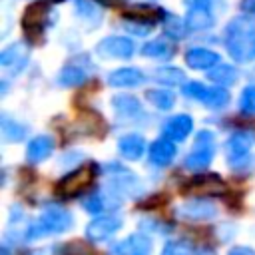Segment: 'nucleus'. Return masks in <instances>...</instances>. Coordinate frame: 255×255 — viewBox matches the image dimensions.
<instances>
[{
  "instance_id": "obj_13",
  "label": "nucleus",
  "mask_w": 255,
  "mask_h": 255,
  "mask_svg": "<svg viewBox=\"0 0 255 255\" xmlns=\"http://www.w3.org/2000/svg\"><path fill=\"white\" fill-rule=\"evenodd\" d=\"M143 80L145 76L137 68H118L108 76L110 86H116V88H133V86H139Z\"/></svg>"
},
{
  "instance_id": "obj_11",
  "label": "nucleus",
  "mask_w": 255,
  "mask_h": 255,
  "mask_svg": "<svg viewBox=\"0 0 255 255\" xmlns=\"http://www.w3.org/2000/svg\"><path fill=\"white\" fill-rule=\"evenodd\" d=\"M185 64L193 70H211L219 64V56L207 48H191L185 54Z\"/></svg>"
},
{
  "instance_id": "obj_21",
  "label": "nucleus",
  "mask_w": 255,
  "mask_h": 255,
  "mask_svg": "<svg viewBox=\"0 0 255 255\" xmlns=\"http://www.w3.org/2000/svg\"><path fill=\"white\" fill-rule=\"evenodd\" d=\"M175 52L173 44L169 40H163V38H157V40H149L141 46V54L147 56V58H159V60H167L171 58Z\"/></svg>"
},
{
  "instance_id": "obj_26",
  "label": "nucleus",
  "mask_w": 255,
  "mask_h": 255,
  "mask_svg": "<svg viewBox=\"0 0 255 255\" xmlns=\"http://www.w3.org/2000/svg\"><path fill=\"white\" fill-rule=\"evenodd\" d=\"M185 30H189L185 20H181V18H177L173 14H165V18H163V32H165V36H169L173 40H181L185 36Z\"/></svg>"
},
{
  "instance_id": "obj_4",
  "label": "nucleus",
  "mask_w": 255,
  "mask_h": 255,
  "mask_svg": "<svg viewBox=\"0 0 255 255\" xmlns=\"http://www.w3.org/2000/svg\"><path fill=\"white\" fill-rule=\"evenodd\" d=\"M215 153V135L209 129H203L195 135L193 149L185 157V167L189 169H203L211 163Z\"/></svg>"
},
{
  "instance_id": "obj_29",
  "label": "nucleus",
  "mask_w": 255,
  "mask_h": 255,
  "mask_svg": "<svg viewBox=\"0 0 255 255\" xmlns=\"http://www.w3.org/2000/svg\"><path fill=\"white\" fill-rule=\"evenodd\" d=\"M2 137L6 139V141H16V139H22L24 137V133H26V129L20 126V124H16L14 120H10V118H2Z\"/></svg>"
},
{
  "instance_id": "obj_28",
  "label": "nucleus",
  "mask_w": 255,
  "mask_h": 255,
  "mask_svg": "<svg viewBox=\"0 0 255 255\" xmlns=\"http://www.w3.org/2000/svg\"><path fill=\"white\" fill-rule=\"evenodd\" d=\"M153 76H155L157 82L167 84V86H177V84H183V80H185V74L179 68H171V66H165V68L155 70Z\"/></svg>"
},
{
  "instance_id": "obj_37",
  "label": "nucleus",
  "mask_w": 255,
  "mask_h": 255,
  "mask_svg": "<svg viewBox=\"0 0 255 255\" xmlns=\"http://www.w3.org/2000/svg\"><path fill=\"white\" fill-rule=\"evenodd\" d=\"M183 2H185L189 8H191V6H209V4H211V0H183Z\"/></svg>"
},
{
  "instance_id": "obj_8",
  "label": "nucleus",
  "mask_w": 255,
  "mask_h": 255,
  "mask_svg": "<svg viewBox=\"0 0 255 255\" xmlns=\"http://www.w3.org/2000/svg\"><path fill=\"white\" fill-rule=\"evenodd\" d=\"M255 143V133L253 131H247V129H239L235 131L233 135H229V139L225 141V153H227V159L229 161H239L243 159L249 149L253 147Z\"/></svg>"
},
{
  "instance_id": "obj_20",
  "label": "nucleus",
  "mask_w": 255,
  "mask_h": 255,
  "mask_svg": "<svg viewBox=\"0 0 255 255\" xmlns=\"http://www.w3.org/2000/svg\"><path fill=\"white\" fill-rule=\"evenodd\" d=\"M112 106L116 110L118 116L122 118H139L141 116V106H139V100L133 98V96H128V94H120L116 98H112Z\"/></svg>"
},
{
  "instance_id": "obj_35",
  "label": "nucleus",
  "mask_w": 255,
  "mask_h": 255,
  "mask_svg": "<svg viewBox=\"0 0 255 255\" xmlns=\"http://www.w3.org/2000/svg\"><path fill=\"white\" fill-rule=\"evenodd\" d=\"M241 10L249 16H255V0H241Z\"/></svg>"
},
{
  "instance_id": "obj_31",
  "label": "nucleus",
  "mask_w": 255,
  "mask_h": 255,
  "mask_svg": "<svg viewBox=\"0 0 255 255\" xmlns=\"http://www.w3.org/2000/svg\"><path fill=\"white\" fill-rule=\"evenodd\" d=\"M62 255H98L86 241H68L62 249Z\"/></svg>"
},
{
  "instance_id": "obj_5",
  "label": "nucleus",
  "mask_w": 255,
  "mask_h": 255,
  "mask_svg": "<svg viewBox=\"0 0 255 255\" xmlns=\"http://www.w3.org/2000/svg\"><path fill=\"white\" fill-rule=\"evenodd\" d=\"M50 2L48 0H40V2H34L30 4L26 10H24V16H22V30L28 38H40L46 24H48V16H50Z\"/></svg>"
},
{
  "instance_id": "obj_27",
  "label": "nucleus",
  "mask_w": 255,
  "mask_h": 255,
  "mask_svg": "<svg viewBox=\"0 0 255 255\" xmlns=\"http://www.w3.org/2000/svg\"><path fill=\"white\" fill-rule=\"evenodd\" d=\"M145 100L151 102L159 110H171L173 104H175V96L169 90H147L145 92Z\"/></svg>"
},
{
  "instance_id": "obj_34",
  "label": "nucleus",
  "mask_w": 255,
  "mask_h": 255,
  "mask_svg": "<svg viewBox=\"0 0 255 255\" xmlns=\"http://www.w3.org/2000/svg\"><path fill=\"white\" fill-rule=\"evenodd\" d=\"M84 207H86V211H90V213H98V211L104 209V201H102L100 195L92 193L88 199H84Z\"/></svg>"
},
{
  "instance_id": "obj_3",
  "label": "nucleus",
  "mask_w": 255,
  "mask_h": 255,
  "mask_svg": "<svg viewBox=\"0 0 255 255\" xmlns=\"http://www.w3.org/2000/svg\"><path fill=\"white\" fill-rule=\"evenodd\" d=\"M96 171H98V165L96 163H88V165H82L78 169H74L72 173L64 175L58 183H56V191L64 197H74L78 193H82L84 189H88L94 179H96Z\"/></svg>"
},
{
  "instance_id": "obj_36",
  "label": "nucleus",
  "mask_w": 255,
  "mask_h": 255,
  "mask_svg": "<svg viewBox=\"0 0 255 255\" xmlns=\"http://www.w3.org/2000/svg\"><path fill=\"white\" fill-rule=\"evenodd\" d=\"M229 255H255V251L249 249V247H233L229 251Z\"/></svg>"
},
{
  "instance_id": "obj_24",
  "label": "nucleus",
  "mask_w": 255,
  "mask_h": 255,
  "mask_svg": "<svg viewBox=\"0 0 255 255\" xmlns=\"http://www.w3.org/2000/svg\"><path fill=\"white\" fill-rule=\"evenodd\" d=\"M207 78L219 86H231L237 80V70L229 64H217L207 72Z\"/></svg>"
},
{
  "instance_id": "obj_6",
  "label": "nucleus",
  "mask_w": 255,
  "mask_h": 255,
  "mask_svg": "<svg viewBox=\"0 0 255 255\" xmlns=\"http://www.w3.org/2000/svg\"><path fill=\"white\" fill-rule=\"evenodd\" d=\"M183 94L187 98H193V100H197V102H201V104H205L209 108H215V110L227 106V102H229L227 90H223V88H207V86H203L199 82L183 84Z\"/></svg>"
},
{
  "instance_id": "obj_15",
  "label": "nucleus",
  "mask_w": 255,
  "mask_h": 255,
  "mask_svg": "<svg viewBox=\"0 0 255 255\" xmlns=\"http://www.w3.org/2000/svg\"><path fill=\"white\" fill-rule=\"evenodd\" d=\"M179 213L187 219H209L217 213V209L207 199H191L179 207Z\"/></svg>"
},
{
  "instance_id": "obj_39",
  "label": "nucleus",
  "mask_w": 255,
  "mask_h": 255,
  "mask_svg": "<svg viewBox=\"0 0 255 255\" xmlns=\"http://www.w3.org/2000/svg\"><path fill=\"white\" fill-rule=\"evenodd\" d=\"M197 255H213V253H211V251H205V249H203V251H199Z\"/></svg>"
},
{
  "instance_id": "obj_33",
  "label": "nucleus",
  "mask_w": 255,
  "mask_h": 255,
  "mask_svg": "<svg viewBox=\"0 0 255 255\" xmlns=\"http://www.w3.org/2000/svg\"><path fill=\"white\" fill-rule=\"evenodd\" d=\"M191 253H193L191 243H189V241H183V239H179V241H169V243L163 247V251H161V255H191Z\"/></svg>"
},
{
  "instance_id": "obj_10",
  "label": "nucleus",
  "mask_w": 255,
  "mask_h": 255,
  "mask_svg": "<svg viewBox=\"0 0 255 255\" xmlns=\"http://www.w3.org/2000/svg\"><path fill=\"white\" fill-rule=\"evenodd\" d=\"M191 128H193V120L185 114H177L163 124V135L171 141H181L189 135Z\"/></svg>"
},
{
  "instance_id": "obj_22",
  "label": "nucleus",
  "mask_w": 255,
  "mask_h": 255,
  "mask_svg": "<svg viewBox=\"0 0 255 255\" xmlns=\"http://www.w3.org/2000/svg\"><path fill=\"white\" fill-rule=\"evenodd\" d=\"M223 181L217 177V173H207V175H195L185 189L189 191H223Z\"/></svg>"
},
{
  "instance_id": "obj_18",
  "label": "nucleus",
  "mask_w": 255,
  "mask_h": 255,
  "mask_svg": "<svg viewBox=\"0 0 255 255\" xmlns=\"http://www.w3.org/2000/svg\"><path fill=\"white\" fill-rule=\"evenodd\" d=\"M118 147H120V153L126 157V159H139L143 155V149H145V139L137 133H128L124 137H120L118 141Z\"/></svg>"
},
{
  "instance_id": "obj_17",
  "label": "nucleus",
  "mask_w": 255,
  "mask_h": 255,
  "mask_svg": "<svg viewBox=\"0 0 255 255\" xmlns=\"http://www.w3.org/2000/svg\"><path fill=\"white\" fill-rule=\"evenodd\" d=\"M175 151L177 149H175V143L171 139H155L149 147V159H151L153 165L163 167L173 159Z\"/></svg>"
},
{
  "instance_id": "obj_23",
  "label": "nucleus",
  "mask_w": 255,
  "mask_h": 255,
  "mask_svg": "<svg viewBox=\"0 0 255 255\" xmlns=\"http://www.w3.org/2000/svg\"><path fill=\"white\" fill-rule=\"evenodd\" d=\"M124 28L128 32L135 34V36H145V34H149L153 30V20H147L143 16H137V14H131L129 12L124 18Z\"/></svg>"
},
{
  "instance_id": "obj_2",
  "label": "nucleus",
  "mask_w": 255,
  "mask_h": 255,
  "mask_svg": "<svg viewBox=\"0 0 255 255\" xmlns=\"http://www.w3.org/2000/svg\"><path fill=\"white\" fill-rule=\"evenodd\" d=\"M74 219H72V213L68 209H62V207H56V205H50L46 207L40 217L28 227L26 231V239L32 241V239H38V237H44L48 233H62V231H68L72 227Z\"/></svg>"
},
{
  "instance_id": "obj_7",
  "label": "nucleus",
  "mask_w": 255,
  "mask_h": 255,
  "mask_svg": "<svg viewBox=\"0 0 255 255\" xmlns=\"http://www.w3.org/2000/svg\"><path fill=\"white\" fill-rule=\"evenodd\" d=\"M133 50H135L133 42L124 36H108L100 40L96 46V54L104 60H128L131 58Z\"/></svg>"
},
{
  "instance_id": "obj_19",
  "label": "nucleus",
  "mask_w": 255,
  "mask_h": 255,
  "mask_svg": "<svg viewBox=\"0 0 255 255\" xmlns=\"http://www.w3.org/2000/svg\"><path fill=\"white\" fill-rule=\"evenodd\" d=\"M52 151H54V139L50 135H36L26 147V157L28 161L36 163V161L46 159Z\"/></svg>"
},
{
  "instance_id": "obj_30",
  "label": "nucleus",
  "mask_w": 255,
  "mask_h": 255,
  "mask_svg": "<svg viewBox=\"0 0 255 255\" xmlns=\"http://www.w3.org/2000/svg\"><path fill=\"white\" fill-rule=\"evenodd\" d=\"M76 14L82 18H90L94 22H100V18H102V12L90 0H76Z\"/></svg>"
},
{
  "instance_id": "obj_32",
  "label": "nucleus",
  "mask_w": 255,
  "mask_h": 255,
  "mask_svg": "<svg viewBox=\"0 0 255 255\" xmlns=\"http://www.w3.org/2000/svg\"><path fill=\"white\" fill-rule=\"evenodd\" d=\"M239 108H241L243 114H253V116H255V86H247V88L241 92Z\"/></svg>"
},
{
  "instance_id": "obj_16",
  "label": "nucleus",
  "mask_w": 255,
  "mask_h": 255,
  "mask_svg": "<svg viewBox=\"0 0 255 255\" xmlns=\"http://www.w3.org/2000/svg\"><path fill=\"white\" fill-rule=\"evenodd\" d=\"M28 60V46L24 42H16V44H10L8 48L2 50L0 54V64L4 68H22Z\"/></svg>"
},
{
  "instance_id": "obj_25",
  "label": "nucleus",
  "mask_w": 255,
  "mask_h": 255,
  "mask_svg": "<svg viewBox=\"0 0 255 255\" xmlns=\"http://www.w3.org/2000/svg\"><path fill=\"white\" fill-rule=\"evenodd\" d=\"M86 82V72L80 68V66H66L62 68V72L58 74V84L64 86V88H74V86H80Z\"/></svg>"
},
{
  "instance_id": "obj_14",
  "label": "nucleus",
  "mask_w": 255,
  "mask_h": 255,
  "mask_svg": "<svg viewBox=\"0 0 255 255\" xmlns=\"http://www.w3.org/2000/svg\"><path fill=\"white\" fill-rule=\"evenodd\" d=\"M213 22H215V18H213L209 6H191L185 14V24L193 32L207 30V28L213 26Z\"/></svg>"
},
{
  "instance_id": "obj_38",
  "label": "nucleus",
  "mask_w": 255,
  "mask_h": 255,
  "mask_svg": "<svg viewBox=\"0 0 255 255\" xmlns=\"http://www.w3.org/2000/svg\"><path fill=\"white\" fill-rule=\"evenodd\" d=\"M98 4H102V6H112V4H118L120 0H96Z\"/></svg>"
},
{
  "instance_id": "obj_1",
  "label": "nucleus",
  "mask_w": 255,
  "mask_h": 255,
  "mask_svg": "<svg viewBox=\"0 0 255 255\" xmlns=\"http://www.w3.org/2000/svg\"><path fill=\"white\" fill-rule=\"evenodd\" d=\"M223 42L235 62L245 64L255 60V22L249 16H235L225 26Z\"/></svg>"
},
{
  "instance_id": "obj_12",
  "label": "nucleus",
  "mask_w": 255,
  "mask_h": 255,
  "mask_svg": "<svg viewBox=\"0 0 255 255\" xmlns=\"http://www.w3.org/2000/svg\"><path fill=\"white\" fill-rule=\"evenodd\" d=\"M118 255H149L151 253V239L141 235V233H133L129 237H126L118 247H116Z\"/></svg>"
},
{
  "instance_id": "obj_9",
  "label": "nucleus",
  "mask_w": 255,
  "mask_h": 255,
  "mask_svg": "<svg viewBox=\"0 0 255 255\" xmlns=\"http://www.w3.org/2000/svg\"><path fill=\"white\" fill-rule=\"evenodd\" d=\"M120 227H122V219L118 215H102V217H96L86 227V237L90 241H104L110 235H114Z\"/></svg>"
}]
</instances>
